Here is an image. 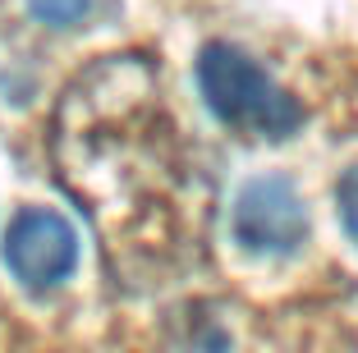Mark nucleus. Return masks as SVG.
Returning a JSON list of instances; mask_svg holds the SVG:
<instances>
[{
	"label": "nucleus",
	"mask_w": 358,
	"mask_h": 353,
	"mask_svg": "<svg viewBox=\"0 0 358 353\" xmlns=\"http://www.w3.org/2000/svg\"><path fill=\"white\" fill-rule=\"evenodd\" d=\"M198 92L207 110L221 120L225 129L243 138H294L303 124V106L275 83L271 73L253 60L248 51L230 42H207L198 55Z\"/></svg>",
	"instance_id": "f257e3e1"
},
{
	"label": "nucleus",
	"mask_w": 358,
	"mask_h": 353,
	"mask_svg": "<svg viewBox=\"0 0 358 353\" xmlns=\"http://www.w3.org/2000/svg\"><path fill=\"white\" fill-rule=\"evenodd\" d=\"M230 229L253 257H289L308 243V207L285 175H257L239 188Z\"/></svg>",
	"instance_id": "f03ea898"
},
{
	"label": "nucleus",
	"mask_w": 358,
	"mask_h": 353,
	"mask_svg": "<svg viewBox=\"0 0 358 353\" xmlns=\"http://www.w3.org/2000/svg\"><path fill=\"white\" fill-rule=\"evenodd\" d=\"M0 257L23 289H55L78 271V229L51 207H23L5 229Z\"/></svg>",
	"instance_id": "7ed1b4c3"
},
{
	"label": "nucleus",
	"mask_w": 358,
	"mask_h": 353,
	"mask_svg": "<svg viewBox=\"0 0 358 353\" xmlns=\"http://www.w3.org/2000/svg\"><path fill=\"white\" fill-rule=\"evenodd\" d=\"M28 10L46 28H78L92 10V0H28Z\"/></svg>",
	"instance_id": "20e7f679"
},
{
	"label": "nucleus",
	"mask_w": 358,
	"mask_h": 353,
	"mask_svg": "<svg viewBox=\"0 0 358 353\" xmlns=\"http://www.w3.org/2000/svg\"><path fill=\"white\" fill-rule=\"evenodd\" d=\"M336 207H340V225L345 234L358 243V166H349L336 184Z\"/></svg>",
	"instance_id": "39448f33"
}]
</instances>
